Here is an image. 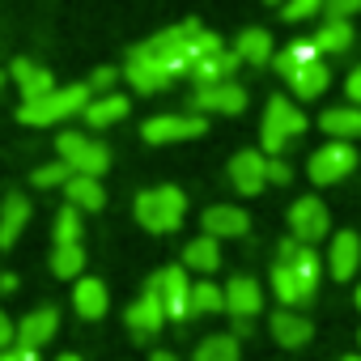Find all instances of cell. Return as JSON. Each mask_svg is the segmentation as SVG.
Wrapping results in <instances>:
<instances>
[{
  "label": "cell",
  "instance_id": "cell-1",
  "mask_svg": "<svg viewBox=\"0 0 361 361\" xmlns=\"http://www.w3.org/2000/svg\"><path fill=\"white\" fill-rule=\"evenodd\" d=\"M188 217V192L183 188H149L136 196V221L149 230V234H174Z\"/></svg>",
  "mask_w": 361,
  "mask_h": 361
},
{
  "label": "cell",
  "instance_id": "cell-2",
  "mask_svg": "<svg viewBox=\"0 0 361 361\" xmlns=\"http://www.w3.org/2000/svg\"><path fill=\"white\" fill-rule=\"evenodd\" d=\"M90 98H94L90 85H64V90L56 85L51 94H43V98H35V102H22V106H18V119L30 123V128L64 123L68 115H81V111L90 106Z\"/></svg>",
  "mask_w": 361,
  "mask_h": 361
},
{
  "label": "cell",
  "instance_id": "cell-3",
  "mask_svg": "<svg viewBox=\"0 0 361 361\" xmlns=\"http://www.w3.org/2000/svg\"><path fill=\"white\" fill-rule=\"evenodd\" d=\"M306 115L289 102V98H272L268 111H264V128H259V145H264V157H281L289 149V140H298L306 132Z\"/></svg>",
  "mask_w": 361,
  "mask_h": 361
},
{
  "label": "cell",
  "instance_id": "cell-4",
  "mask_svg": "<svg viewBox=\"0 0 361 361\" xmlns=\"http://www.w3.org/2000/svg\"><path fill=\"white\" fill-rule=\"evenodd\" d=\"M56 153L68 161L73 174H90V178L106 174V166H111V149H106L102 140L81 136V132H60V136H56Z\"/></svg>",
  "mask_w": 361,
  "mask_h": 361
},
{
  "label": "cell",
  "instance_id": "cell-5",
  "mask_svg": "<svg viewBox=\"0 0 361 361\" xmlns=\"http://www.w3.org/2000/svg\"><path fill=\"white\" fill-rule=\"evenodd\" d=\"M353 170H357V149L348 140H327L306 161V174H310L314 188H331V183H340V178H348Z\"/></svg>",
  "mask_w": 361,
  "mask_h": 361
},
{
  "label": "cell",
  "instance_id": "cell-6",
  "mask_svg": "<svg viewBox=\"0 0 361 361\" xmlns=\"http://www.w3.org/2000/svg\"><path fill=\"white\" fill-rule=\"evenodd\" d=\"M327 230H331V213H327V204L319 196H302V200L289 204V238L310 247V243L327 238Z\"/></svg>",
  "mask_w": 361,
  "mask_h": 361
},
{
  "label": "cell",
  "instance_id": "cell-7",
  "mask_svg": "<svg viewBox=\"0 0 361 361\" xmlns=\"http://www.w3.org/2000/svg\"><path fill=\"white\" fill-rule=\"evenodd\" d=\"M209 123L204 115H153L149 123H140V136L149 145H174V140H196L204 136Z\"/></svg>",
  "mask_w": 361,
  "mask_h": 361
},
{
  "label": "cell",
  "instance_id": "cell-8",
  "mask_svg": "<svg viewBox=\"0 0 361 361\" xmlns=\"http://www.w3.org/2000/svg\"><path fill=\"white\" fill-rule=\"evenodd\" d=\"M166 323V306H161V293H157V276H149L145 293L128 306V331L132 340H153Z\"/></svg>",
  "mask_w": 361,
  "mask_h": 361
},
{
  "label": "cell",
  "instance_id": "cell-9",
  "mask_svg": "<svg viewBox=\"0 0 361 361\" xmlns=\"http://www.w3.org/2000/svg\"><path fill=\"white\" fill-rule=\"evenodd\" d=\"M230 183L238 196H259L268 188V157L259 149H238L230 157Z\"/></svg>",
  "mask_w": 361,
  "mask_h": 361
},
{
  "label": "cell",
  "instance_id": "cell-10",
  "mask_svg": "<svg viewBox=\"0 0 361 361\" xmlns=\"http://www.w3.org/2000/svg\"><path fill=\"white\" fill-rule=\"evenodd\" d=\"M157 293H161V306H166V319H192V281H188V268H161L157 272Z\"/></svg>",
  "mask_w": 361,
  "mask_h": 361
},
{
  "label": "cell",
  "instance_id": "cell-11",
  "mask_svg": "<svg viewBox=\"0 0 361 361\" xmlns=\"http://www.w3.org/2000/svg\"><path fill=\"white\" fill-rule=\"evenodd\" d=\"M192 106L204 115H238L247 106V90L238 81H217V85H196Z\"/></svg>",
  "mask_w": 361,
  "mask_h": 361
},
{
  "label": "cell",
  "instance_id": "cell-12",
  "mask_svg": "<svg viewBox=\"0 0 361 361\" xmlns=\"http://www.w3.org/2000/svg\"><path fill=\"white\" fill-rule=\"evenodd\" d=\"M9 77H13V85L22 90V102H35V98H43V94L56 90V77H51L43 64H35L30 56H18L13 68H9Z\"/></svg>",
  "mask_w": 361,
  "mask_h": 361
},
{
  "label": "cell",
  "instance_id": "cell-13",
  "mask_svg": "<svg viewBox=\"0 0 361 361\" xmlns=\"http://www.w3.org/2000/svg\"><path fill=\"white\" fill-rule=\"evenodd\" d=\"M226 310H230L234 319H255V314L264 310V289H259V281H255V276H230V285H226Z\"/></svg>",
  "mask_w": 361,
  "mask_h": 361
},
{
  "label": "cell",
  "instance_id": "cell-14",
  "mask_svg": "<svg viewBox=\"0 0 361 361\" xmlns=\"http://www.w3.org/2000/svg\"><path fill=\"white\" fill-rule=\"evenodd\" d=\"M200 226H204V234H213V238H243V234L251 230V217H247L238 204H213V209H204Z\"/></svg>",
  "mask_w": 361,
  "mask_h": 361
},
{
  "label": "cell",
  "instance_id": "cell-15",
  "mask_svg": "<svg viewBox=\"0 0 361 361\" xmlns=\"http://www.w3.org/2000/svg\"><path fill=\"white\" fill-rule=\"evenodd\" d=\"M357 268H361V238L353 230H340L331 238V247H327V272L336 281H348Z\"/></svg>",
  "mask_w": 361,
  "mask_h": 361
},
{
  "label": "cell",
  "instance_id": "cell-16",
  "mask_svg": "<svg viewBox=\"0 0 361 361\" xmlns=\"http://www.w3.org/2000/svg\"><path fill=\"white\" fill-rule=\"evenodd\" d=\"M56 331H60V310H56V306H39V310H30V314L18 323V344L43 348Z\"/></svg>",
  "mask_w": 361,
  "mask_h": 361
},
{
  "label": "cell",
  "instance_id": "cell-17",
  "mask_svg": "<svg viewBox=\"0 0 361 361\" xmlns=\"http://www.w3.org/2000/svg\"><path fill=\"white\" fill-rule=\"evenodd\" d=\"M268 327H272V340H276L281 348H302V344L314 336L310 319H306V314H298V310H289V306H285V310H276Z\"/></svg>",
  "mask_w": 361,
  "mask_h": 361
},
{
  "label": "cell",
  "instance_id": "cell-18",
  "mask_svg": "<svg viewBox=\"0 0 361 361\" xmlns=\"http://www.w3.org/2000/svg\"><path fill=\"white\" fill-rule=\"evenodd\" d=\"M238 64H243V60H238V51H230V47H221V51H213V56H204V60H196L188 77H192L196 85H217V81H230Z\"/></svg>",
  "mask_w": 361,
  "mask_h": 361
},
{
  "label": "cell",
  "instance_id": "cell-19",
  "mask_svg": "<svg viewBox=\"0 0 361 361\" xmlns=\"http://www.w3.org/2000/svg\"><path fill=\"white\" fill-rule=\"evenodd\" d=\"M331 85V68H327V60L319 56V60H310V64H302L293 77H289V90L302 98V102H314V98H323V90Z\"/></svg>",
  "mask_w": 361,
  "mask_h": 361
},
{
  "label": "cell",
  "instance_id": "cell-20",
  "mask_svg": "<svg viewBox=\"0 0 361 361\" xmlns=\"http://www.w3.org/2000/svg\"><path fill=\"white\" fill-rule=\"evenodd\" d=\"M26 226H30V200L22 192L5 196V204H0V247H13Z\"/></svg>",
  "mask_w": 361,
  "mask_h": 361
},
{
  "label": "cell",
  "instance_id": "cell-21",
  "mask_svg": "<svg viewBox=\"0 0 361 361\" xmlns=\"http://www.w3.org/2000/svg\"><path fill=\"white\" fill-rule=\"evenodd\" d=\"M106 285L98 281V276H77V285H73V310L81 314V319H102L106 314Z\"/></svg>",
  "mask_w": 361,
  "mask_h": 361
},
{
  "label": "cell",
  "instance_id": "cell-22",
  "mask_svg": "<svg viewBox=\"0 0 361 361\" xmlns=\"http://www.w3.org/2000/svg\"><path fill=\"white\" fill-rule=\"evenodd\" d=\"M123 77H128V85L136 90V94H161L166 85H170V77L157 68V64H149V60H140L136 51H128V64H123Z\"/></svg>",
  "mask_w": 361,
  "mask_h": 361
},
{
  "label": "cell",
  "instance_id": "cell-23",
  "mask_svg": "<svg viewBox=\"0 0 361 361\" xmlns=\"http://www.w3.org/2000/svg\"><path fill=\"white\" fill-rule=\"evenodd\" d=\"M183 268H192V272H200V276L217 272V268H221V238H213V234L192 238V243L183 247Z\"/></svg>",
  "mask_w": 361,
  "mask_h": 361
},
{
  "label": "cell",
  "instance_id": "cell-24",
  "mask_svg": "<svg viewBox=\"0 0 361 361\" xmlns=\"http://www.w3.org/2000/svg\"><path fill=\"white\" fill-rule=\"evenodd\" d=\"M319 128L331 136V140H357L361 136V106H327L319 115Z\"/></svg>",
  "mask_w": 361,
  "mask_h": 361
},
{
  "label": "cell",
  "instance_id": "cell-25",
  "mask_svg": "<svg viewBox=\"0 0 361 361\" xmlns=\"http://www.w3.org/2000/svg\"><path fill=\"white\" fill-rule=\"evenodd\" d=\"M132 111V102L123 94H102V98H90V106L81 111L90 128H111V123H123Z\"/></svg>",
  "mask_w": 361,
  "mask_h": 361
},
{
  "label": "cell",
  "instance_id": "cell-26",
  "mask_svg": "<svg viewBox=\"0 0 361 361\" xmlns=\"http://www.w3.org/2000/svg\"><path fill=\"white\" fill-rule=\"evenodd\" d=\"M60 192H64V196H68V204H73V209H81V213H94V209H102V204H106L102 183H98V178H90V174H73Z\"/></svg>",
  "mask_w": 361,
  "mask_h": 361
},
{
  "label": "cell",
  "instance_id": "cell-27",
  "mask_svg": "<svg viewBox=\"0 0 361 361\" xmlns=\"http://www.w3.org/2000/svg\"><path fill=\"white\" fill-rule=\"evenodd\" d=\"M234 51H238L243 64H272V35L264 26H247L234 39Z\"/></svg>",
  "mask_w": 361,
  "mask_h": 361
},
{
  "label": "cell",
  "instance_id": "cell-28",
  "mask_svg": "<svg viewBox=\"0 0 361 361\" xmlns=\"http://www.w3.org/2000/svg\"><path fill=\"white\" fill-rule=\"evenodd\" d=\"M314 47H319V56H344L348 47H353V26L348 22H323L319 30H314V39H310Z\"/></svg>",
  "mask_w": 361,
  "mask_h": 361
},
{
  "label": "cell",
  "instance_id": "cell-29",
  "mask_svg": "<svg viewBox=\"0 0 361 361\" xmlns=\"http://www.w3.org/2000/svg\"><path fill=\"white\" fill-rule=\"evenodd\" d=\"M310 60H319V47H314L310 39H298V43H289L281 56H272V68H276V73L289 81V77H293L302 64H310Z\"/></svg>",
  "mask_w": 361,
  "mask_h": 361
},
{
  "label": "cell",
  "instance_id": "cell-30",
  "mask_svg": "<svg viewBox=\"0 0 361 361\" xmlns=\"http://www.w3.org/2000/svg\"><path fill=\"white\" fill-rule=\"evenodd\" d=\"M51 272L60 276V281H77L81 272H85V251H81V243H68V247H56V255H51Z\"/></svg>",
  "mask_w": 361,
  "mask_h": 361
},
{
  "label": "cell",
  "instance_id": "cell-31",
  "mask_svg": "<svg viewBox=\"0 0 361 361\" xmlns=\"http://www.w3.org/2000/svg\"><path fill=\"white\" fill-rule=\"evenodd\" d=\"M196 361H238V336H204L196 344Z\"/></svg>",
  "mask_w": 361,
  "mask_h": 361
},
{
  "label": "cell",
  "instance_id": "cell-32",
  "mask_svg": "<svg viewBox=\"0 0 361 361\" xmlns=\"http://www.w3.org/2000/svg\"><path fill=\"white\" fill-rule=\"evenodd\" d=\"M217 310H226V289L213 281L192 285V314H217Z\"/></svg>",
  "mask_w": 361,
  "mask_h": 361
},
{
  "label": "cell",
  "instance_id": "cell-33",
  "mask_svg": "<svg viewBox=\"0 0 361 361\" xmlns=\"http://www.w3.org/2000/svg\"><path fill=\"white\" fill-rule=\"evenodd\" d=\"M81 209H73V204H64L60 213H56V247H68V243H81Z\"/></svg>",
  "mask_w": 361,
  "mask_h": 361
},
{
  "label": "cell",
  "instance_id": "cell-34",
  "mask_svg": "<svg viewBox=\"0 0 361 361\" xmlns=\"http://www.w3.org/2000/svg\"><path fill=\"white\" fill-rule=\"evenodd\" d=\"M68 178H73V170H68V161L64 157H56V161H47V166H39L35 170V188H64L68 183Z\"/></svg>",
  "mask_w": 361,
  "mask_h": 361
},
{
  "label": "cell",
  "instance_id": "cell-35",
  "mask_svg": "<svg viewBox=\"0 0 361 361\" xmlns=\"http://www.w3.org/2000/svg\"><path fill=\"white\" fill-rule=\"evenodd\" d=\"M314 13H323V0H285V5H281L285 22H310Z\"/></svg>",
  "mask_w": 361,
  "mask_h": 361
},
{
  "label": "cell",
  "instance_id": "cell-36",
  "mask_svg": "<svg viewBox=\"0 0 361 361\" xmlns=\"http://www.w3.org/2000/svg\"><path fill=\"white\" fill-rule=\"evenodd\" d=\"M323 13L331 22H348V18L361 13V0H323Z\"/></svg>",
  "mask_w": 361,
  "mask_h": 361
},
{
  "label": "cell",
  "instance_id": "cell-37",
  "mask_svg": "<svg viewBox=\"0 0 361 361\" xmlns=\"http://www.w3.org/2000/svg\"><path fill=\"white\" fill-rule=\"evenodd\" d=\"M293 178V166L285 161V157H268V183H276V188H285Z\"/></svg>",
  "mask_w": 361,
  "mask_h": 361
},
{
  "label": "cell",
  "instance_id": "cell-38",
  "mask_svg": "<svg viewBox=\"0 0 361 361\" xmlns=\"http://www.w3.org/2000/svg\"><path fill=\"white\" fill-rule=\"evenodd\" d=\"M0 361H39V348H26V344H9L5 353H0Z\"/></svg>",
  "mask_w": 361,
  "mask_h": 361
},
{
  "label": "cell",
  "instance_id": "cell-39",
  "mask_svg": "<svg viewBox=\"0 0 361 361\" xmlns=\"http://www.w3.org/2000/svg\"><path fill=\"white\" fill-rule=\"evenodd\" d=\"M115 77H119L115 68H94V77H90L85 85H90V90H98V94H106V90L115 85Z\"/></svg>",
  "mask_w": 361,
  "mask_h": 361
},
{
  "label": "cell",
  "instance_id": "cell-40",
  "mask_svg": "<svg viewBox=\"0 0 361 361\" xmlns=\"http://www.w3.org/2000/svg\"><path fill=\"white\" fill-rule=\"evenodd\" d=\"M344 94H348V102H353V106H361V64L344 77Z\"/></svg>",
  "mask_w": 361,
  "mask_h": 361
},
{
  "label": "cell",
  "instance_id": "cell-41",
  "mask_svg": "<svg viewBox=\"0 0 361 361\" xmlns=\"http://www.w3.org/2000/svg\"><path fill=\"white\" fill-rule=\"evenodd\" d=\"M13 340H18V327L9 323V314H5V310H0V353H5Z\"/></svg>",
  "mask_w": 361,
  "mask_h": 361
},
{
  "label": "cell",
  "instance_id": "cell-42",
  "mask_svg": "<svg viewBox=\"0 0 361 361\" xmlns=\"http://www.w3.org/2000/svg\"><path fill=\"white\" fill-rule=\"evenodd\" d=\"M149 361H178V357H174V353H153Z\"/></svg>",
  "mask_w": 361,
  "mask_h": 361
},
{
  "label": "cell",
  "instance_id": "cell-43",
  "mask_svg": "<svg viewBox=\"0 0 361 361\" xmlns=\"http://www.w3.org/2000/svg\"><path fill=\"white\" fill-rule=\"evenodd\" d=\"M56 361H81V357H77V353H64V357H56Z\"/></svg>",
  "mask_w": 361,
  "mask_h": 361
},
{
  "label": "cell",
  "instance_id": "cell-44",
  "mask_svg": "<svg viewBox=\"0 0 361 361\" xmlns=\"http://www.w3.org/2000/svg\"><path fill=\"white\" fill-rule=\"evenodd\" d=\"M340 361H361V353H348V357H340Z\"/></svg>",
  "mask_w": 361,
  "mask_h": 361
},
{
  "label": "cell",
  "instance_id": "cell-45",
  "mask_svg": "<svg viewBox=\"0 0 361 361\" xmlns=\"http://www.w3.org/2000/svg\"><path fill=\"white\" fill-rule=\"evenodd\" d=\"M357 310H361V285H357Z\"/></svg>",
  "mask_w": 361,
  "mask_h": 361
},
{
  "label": "cell",
  "instance_id": "cell-46",
  "mask_svg": "<svg viewBox=\"0 0 361 361\" xmlns=\"http://www.w3.org/2000/svg\"><path fill=\"white\" fill-rule=\"evenodd\" d=\"M0 85H5V73H0Z\"/></svg>",
  "mask_w": 361,
  "mask_h": 361
},
{
  "label": "cell",
  "instance_id": "cell-47",
  "mask_svg": "<svg viewBox=\"0 0 361 361\" xmlns=\"http://www.w3.org/2000/svg\"><path fill=\"white\" fill-rule=\"evenodd\" d=\"M264 5H276V0H264Z\"/></svg>",
  "mask_w": 361,
  "mask_h": 361
},
{
  "label": "cell",
  "instance_id": "cell-48",
  "mask_svg": "<svg viewBox=\"0 0 361 361\" xmlns=\"http://www.w3.org/2000/svg\"><path fill=\"white\" fill-rule=\"evenodd\" d=\"M357 344H361V331H357Z\"/></svg>",
  "mask_w": 361,
  "mask_h": 361
}]
</instances>
